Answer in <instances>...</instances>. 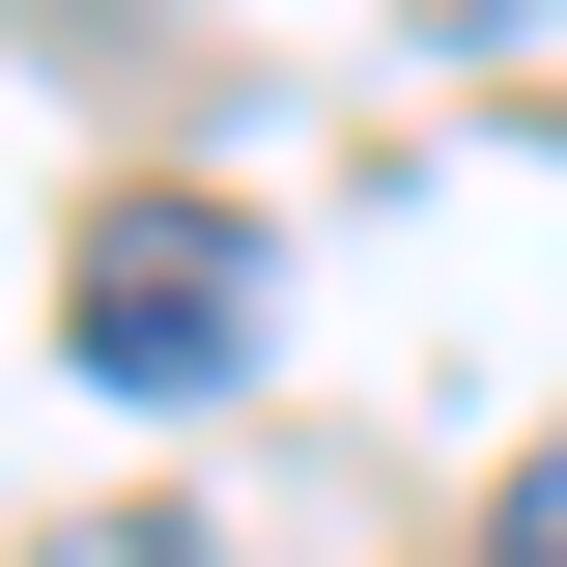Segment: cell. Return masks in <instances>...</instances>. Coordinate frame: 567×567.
<instances>
[{
    "instance_id": "7a4b0ae2",
    "label": "cell",
    "mask_w": 567,
    "mask_h": 567,
    "mask_svg": "<svg viewBox=\"0 0 567 567\" xmlns=\"http://www.w3.org/2000/svg\"><path fill=\"white\" fill-rule=\"evenodd\" d=\"M483 567H567V425H539V454L483 483Z\"/></svg>"
},
{
    "instance_id": "6da1fadb",
    "label": "cell",
    "mask_w": 567,
    "mask_h": 567,
    "mask_svg": "<svg viewBox=\"0 0 567 567\" xmlns=\"http://www.w3.org/2000/svg\"><path fill=\"white\" fill-rule=\"evenodd\" d=\"M58 341H85V398H227V369H256V227L227 199H85Z\"/></svg>"
},
{
    "instance_id": "277c9868",
    "label": "cell",
    "mask_w": 567,
    "mask_h": 567,
    "mask_svg": "<svg viewBox=\"0 0 567 567\" xmlns=\"http://www.w3.org/2000/svg\"><path fill=\"white\" fill-rule=\"evenodd\" d=\"M425 29H511V0H425Z\"/></svg>"
},
{
    "instance_id": "3957f363",
    "label": "cell",
    "mask_w": 567,
    "mask_h": 567,
    "mask_svg": "<svg viewBox=\"0 0 567 567\" xmlns=\"http://www.w3.org/2000/svg\"><path fill=\"white\" fill-rule=\"evenodd\" d=\"M29 567H199V511H58Z\"/></svg>"
}]
</instances>
